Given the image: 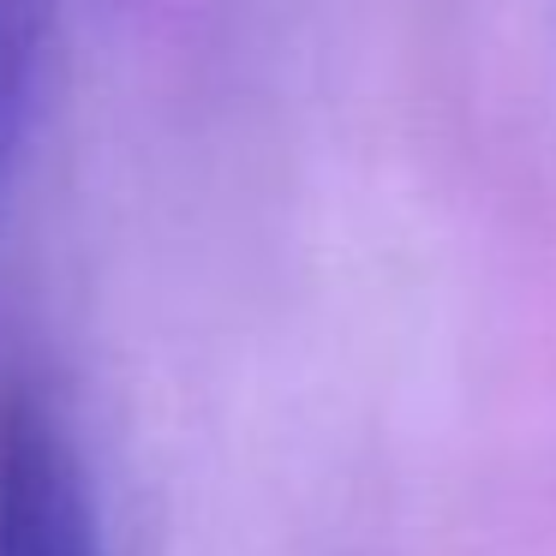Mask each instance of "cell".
Masks as SVG:
<instances>
[{
	"instance_id": "6da1fadb",
	"label": "cell",
	"mask_w": 556,
	"mask_h": 556,
	"mask_svg": "<svg viewBox=\"0 0 556 556\" xmlns=\"http://www.w3.org/2000/svg\"><path fill=\"white\" fill-rule=\"evenodd\" d=\"M0 556H109L85 460L30 395L0 413Z\"/></svg>"
},
{
	"instance_id": "7a4b0ae2",
	"label": "cell",
	"mask_w": 556,
	"mask_h": 556,
	"mask_svg": "<svg viewBox=\"0 0 556 556\" xmlns=\"http://www.w3.org/2000/svg\"><path fill=\"white\" fill-rule=\"evenodd\" d=\"M54 42H61V0H0V210L37 138Z\"/></svg>"
}]
</instances>
